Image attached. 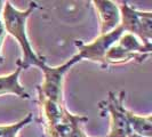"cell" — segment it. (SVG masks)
<instances>
[{
	"label": "cell",
	"instance_id": "obj_1",
	"mask_svg": "<svg viewBox=\"0 0 152 137\" xmlns=\"http://www.w3.org/2000/svg\"><path fill=\"white\" fill-rule=\"evenodd\" d=\"M36 8H38V5L34 1H31L25 10H18L12 5L10 1H6L4 4L1 14V20L6 33L15 39L22 49L23 57L16 62V64L20 65L22 70H28L30 66L40 68L46 63L45 57L38 56L34 53L26 34V21Z\"/></svg>",
	"mask_w": 152,
	"mask_h": 137
},
{
	"label": "cell",
	"instance_id": "obj_2",
	"mask_svg": "<svg viewBox=\"0 0 152 137\" xmlns=\"http://www.w3.org/2000/svg\"><path fill=\"white\" fill-rule=\"evenodd\" d=\"M151 45L142 44L130 33H124L105 54L103 68L109 64H124L130 61L142 63L151 55Z\"/></svg>",
	"mask_w": 152,
	"mask_h": 137
},
{
	"label": "cell",
	"instance_id": "obj_3",
	"mask_svg": "<svg viewBox=\"0 0 152 137\" xmlns=\"http://www.w3.org/2000/svg\"><path fill=\"white\" fill-rule=\"evenodd\" d=\"M120 25L125 33L135 36L142 44L151 45L152 39V13L141 12L128 5L127 1H121Z\"/></svg>",
	"mask_w": 152,
	"mask_h": 137
},
{
	"label": "cell",
	"instance_id": "obj_4",
	"mask_svg": "<svg viewBox=\"0 0 152 137\" xmlns=\"http://www.w3.org/2000/svg\"><path fill=\"white\" fill-rule=\"evenodd\" d=\"M81 61L77 54L70 58L64 64L58 66H48L47 63L40 66V70L44 72V81L37 87V90L47 99L52 101L56 104H63V80L64 76L75 64Z\"/></svg>",
	"mask_w": 152,
	"mask_h": 137
},
{
	"label": "cell",
	"instance_id": "obj_5",
	"mask_svg": "<svg viewBox=\"0 0 152 137\" xmlns=\"http://www.w3.org/2000/svg\"><path fill=\"white\" fill-rule=\"evenodd\" d=\"M126 93L121 90L119 94L109 91L107 99L99 102V109L102 115L107 112L111 118V128L107 137H128L133 133L126 115V107L124 105Z\"/></svg>",
	"mask_w": 152,
	"mask_h": 137
},
{
	"label": "cell",
	"instance_id": "obj_6",
	"mask_svg": "<svg viewBox=\"0 0 152 137\" xmlns=\"http://www.w3.org/2000/svg\"><path fill=\"white\" fill-rule=\"evenodd\" d=\"M124 33L125 32L122 30L121 25H119L107 34H99L97 38L88 44H85L81 40H75V45L79 50V57L81 58V61L88 60L91 62H99L103 66L105 54Z\"/></svg>",
	"mask_w": 152,
	"mask_h": 137
},
{
	"label": "cell",
	"instance_id": "obj_7",
	"mask_svg": "<svg viewBox=\"0 0 152 137\" xmlns=\"http://www.w3.org/2000/svg\"><path fill=\"white\" fill-rule=\"evenodd\" d=\"M99 18V33L107 34L120 25V10L119 6L110 0H94Z\"/></svg>",
	"mask_w": 152,
	"mask_h": 137
},
{
	"label": "cell",
	"instance_id": "obj_8",
	"mask_svg": "<svg viewBox=\"0 0 152 137\" xmlns=\"http://www.w3.org/2000/svg\"><path fill=\"white\" fill-rule=\"evenodd\" d=\"M39 96V105L41 109V119L44 123V129H45L46 136L54 137V130L57 123L61 120L63 111H64V104H56L52 101L44 97L38 91Z\"/></svg>",
	"mask_w": 152,
	"mask_h": 137
},
{
	"label": "cell",
	"instance_id": "obj_9",
	"mask_svg": "<svg viewBox=\"0 0 152 137\" xmlns=\"http://www.w3.org/2000/svg\"><path fill=\"white\" fill-rule=\"evenodd\" d=\"M22 68L17 65L16 70L7 76H0V95L5 94H14L23 99H30V95L26 93L22 85L20 84V74Z\"/></svg>",
	"mask_w": 152,
	"mask_h": 137
},
{
	"label": "cell",
	"instance_id": "obj_10",
	"mask_svg": "<svg viewBox=\"0 0 152 137\" xmlns=\"http://www.w3.org/2000/svg\"><path fill=\"white\" fill-rule=\"evenodd\" d=\"M126 115L129 122L132 131L137 135L144 137L152 136V117L149 115H137L129 110H126Z\"/></svg>",
	"mask_w": 152,
	"mask_h": 137
},
{
	"label": "cell",
	"instance_id": "obj_11",
	"mask_svg": "<svg viewBox=\"0 0 152 137\" xmlns=\"http://www.w3.org/2000/svg\"><path fill=\"white\" fill-rule=\"evenodd\" d=\"M33 120V114L29 113L21 121L9 125V126H0V137H16L17 133L22 129L23 127L28 126Z\"/></svg>",
	"mask_w": 152,
	"mask_h": 137
},
{
	"label": "cell",
	"instance_id": "obj_12",
	"mask_svg": "<svg viewBox=\"0 0 152 137\" xmlns=\"http://www.w3.org/2000/svg\"><path fill=\"white\" fill-rule=\"evenodd\" d=\"M6 30L4 28V24H2V20H1V14H0V64H2L5 58L1 54V47H2V44H4V40L6 38Z\"/></svg>",
	"mask_w": 152,
	"mask_h": 137
},
{
	"label": "cell",
	"instance_id": "obj_13",
	"mask_svg": "<svg viewBox=\"0 0 152 137\" xmlns=\"http://www.w3.org/2000/svg\"><path fill=\"white\" fill-rule=\"evenodd\" d=\"M128 137H144V136H141V135H137V134H135V133H132Z\"/></svg>",
	"mask_w": 152,
	"mask_h": 137
},
{
	"label": "cell",
	"instance_id": "obj_14",
	"mask_svg": "<svg viewBox=\"0 0 152 137\" xmlns=\"http://www.w3.org/2000/svg\"><path fill=\"white\" fill-rule=\"evenodd\" d=\"M79 137H87V136L85 135V134H84V131L81 130V133H80V135H79Z\"/></svg>",
	"mask_w": 152,
	"mask_h": 137
},
{
	"label": "cell",
	"instance_id": "obj_15",
	"mask_svg": "<svg viewBox=\"0 0 152 137\" xmlns=\"http://www.w3.org/2000/svg\"><path fill=\"white\" fill-rule=\"evenodd\" d=\"M4 4H5V1H0V9H1V7L4 6Z\"/></svg>",
	"mask_w": 152,
	"mask_h": 137
}]
</instances>
